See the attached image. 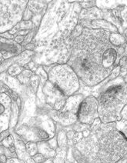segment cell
Instances as JSON below:
<instances>
[{
    "instance_id": "ba28073f",
    "label": "cell",
    "mask_w": 127,
    "mask_h": 163,
    "mask_svg": "<svg viewBox=\"0 0 127 163\" xmlns=\"http://www.w3.org/2000/svg\"><path fill=\"white\" fill-rule=\"evenodd\" d=\"M64 105H65V101L58 102H56V103H55V106L54 107H55V108L56 110H59V109H61L62 107H63Z\"/></svg>"
},
{
    "instance_id": "8992f818",
    "label": "cell",
    "mask_w": 127,
    "mask_h": 163,
    "mask_svg": "<svg viewBox=\"0 0 127 163\" xmlns=\"http://www.w3.org/2000/svg\"><path fill=\"white\" fill-rule=\"evenodd\" d=\"M34 159L36 161V162L37 163H41L43 161V156L42 154H37L36 156H34Z\"/></svg>"
},
{
    "instance_id": "5bb4252c",
    "label": "cell",
    "mask_w": 127,
    "mask_h": 163,
    "mask_svg": "<svg viewBox=\"0 0 127 163\" xmlns=\"http://www.w3.org/2000/svg\"><path fill=\"white\" fill-rule=\"evenodd\" d=\"M8 163H20V162H14V160H9V162H8Z\"/></svg>"
},
{
    "instance_id": "9a60e30c",
    "label": "cell",
    "mask_w": 127,
    "mask_h": 163,
    "mask_svg": "<svg viewBox=\"0 0 127 163\" xmlns=\"http://www.w3.org/2000/svg\"><path fill=\"white\" fill-rule=\"evenodd\" d=\"M0 163H1V162H0Z\"/></svg>"
},
{
    "instance_id": "6da1fadb",
    "label": "cell",
    "mask_w": 127,
    "mask_h": 163,
    "mask_svg": "<svg viewBox=\"0 0 127 163\" xmlns=\"http://www.w3.org/2000/svg\"><path fill=\"white\" fill-rule=\"evenodd\" d=\"M98 35L95 31L90 34L84 32L76 42L71 59L76 73L90 84L104 79L110 73L117 59L116 50L106 41V33H101L99 41H97Z\"/></svg>"
},
{
    "instance_id": "9c48e42d",
    "label": "cell",
    "mask_w": 127,
    "mask_h": 163,
    "mask_svg": "<svg viewBox=\"0 0 127 163\" xmlns=\"http://www.w3.org/2000/svg\"><path fill=\"white\" fill-rule=\"evenodd\" d=\"M74 139V143L76 144L77 143H79V141H80L82 139V133L79 132V133H76L75 135V138Z\"/></svg>"
},
{
    "instance_id": "52a82bcc",
    "label": "cell",
    "mask_w": 127,
    "mask_h": 163,
    "mask_svg": "<svg viewBox=\"0 0 127 163\" xmlns=\"http://www.w3.org/2000/svg\"><path fill=\"white\" fill-rule=\"evenodd\" d=\"M9 132L8 130H6V131H4V132H1V133H0V142L2 141L4 139H6V137L9 135Z\"/></svg>"
},
{
    "instance_id": "4fadbf2b",
    "label": "cell",
    "mask_w": 127,
    "mask_h": 163,
    "mask_svg": "<svg viewBox=\"0 0 127 163\" xmlns=\"http://www.w3.org/2000/svg\"><path fill=\"white\" fill-rule=\"evenodd\" d=\"M90 132L89 130L84 131V132H83V135H84V136H85V138H86V137L88 136L89 135H90Z\"/></svg>"
},
{
    "instance_id": "5b68a950",
    "label": "cell",
    "mask_w": 127,
    "mask_h": 163,
    "mask_svg": "<svg viewBox=\"0 0 127 163\" xmlns=\"http://www.w3.org/2000/svg\"><path fill=\"white\" fill-rule=\"evenodd\" d=\"M27 149H28V153L31 156H34L36 153V152H37V146H36V145L35 143H29L27 145Z\"/></svg>"
},
{
    "instance_id": "8fae6325",
    "label": "cell",
    "mask_w": 127,
    "mask_h": 163,
    "mask_svg": "<svg viewBox=\"0 0 127 163\" xmlns=\"http://www.w3.org/2000/svg\"><path fill=\"white\" fill-rule=\"evenodd\" d=\"M74 135H75V133H74L73 131H69V132H68L67 134H66V136H67V138L69 139H73Z\"/></svg>"
},
{
    "instance_id": "30bf717a",
    "label": "cell",
    "mask_w": 127,
    "mask_h": 163,
    "mask_svg": "<svg viewBox=\"0 0 127 163\" xmlns=\"http://www.w3.org/2000/svg\"><path fill=\"white\" fill-rule=\"evenodd\" d=\"M120 64L122 67L126 66V56H124L123 58L121 59V60H120Z\"/></svg>"
},
{
    "instance_id": "3957f363",
    "label": "cell",
    "mask_w": 127,
    "mask_h": 163,
    "mask_svg": "<svg viewBox=\"0 0 127 163\" xmlns=\"http://www.w3.org/2000/svg\"><path fill=\"white\" fill-rule=\"evenodd\" d=\"M126 87L114 86L109 88L99 96L98 116L104 124L112 123L121 119L123 106L126 105Z\"/></svg>"
},
{
    "instance_id": "277c9868",
    "label": "cell",
    "mask_w": 127,
    "mask_h": 163,
    "mask_svg": "<svg viewBox=\"0 0 127 163\" xmlns=\"http://www.w3.org/2000/svg\"><path fill=\"white\" fill-rule=\"evenodd\" d=\"M78 120L84 124L92 125L98 117V101L93 96L87 97L81 102L77 110Z\"/></svg>"
},
{
    "instance_id": "7c38bea8",
    "label": "cell",
    "mask_w": 127,
    "mask_h": 163,
    "mask_svg": "<svg viewBox=\"0 0 127 163\" xmlns=\"http://www.w3.org/2000/svg\"><path fill=\"white\" fill-rule=\"evenodd\" d=\"M0 162L6 163V157L4 155H0Z\"/></svg>"
},
{
    "instance_id": "7a4b0ae2",
    "label": "cell",
    "mask_w": 127,
    "mask_h": 163,
    "mask_svg": "<svg viewBox=\"0 0 127 163\" xmlns=\"http://www.w3.org/2000/svg\"><path fill=\"white\" fill-rule=\"evenodd\" d=\"M126 155V137L109 123L99 125L73 148L78 163H116Z\"/></svg>"
}]
</instances>
